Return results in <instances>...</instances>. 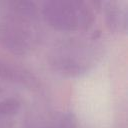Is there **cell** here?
Instances as JSON below:
<instances>
[{
    "instance_id": "cell-1",
    "label": "cell",
    "mask_w": 128,
    "mask_h": 128,
    "mask_svg": "<svg viewBox=\"0 0 128 128\" xmlns=\"http://www.w3.org/2000/svg\"><path fill=\"white\" fill-rule=\"evenodd\" d=\"M44 20L60 31L89 29L94 23L92 8L84 1H46L42 6Z\"/></svg>"
},
{
    "instance_id": "cell-2",
    "label": "cell",
    "mask_w": 128,
    "mask_h": 128,
    "mask_svg": "<svg viewBox=\"0 0 128 128\" xmlns=\"http://www.w3.org/2000/svg\"><path fill=\"white\" fill-rule=\"evenodd\" d=\"M22 32L8 25H0V46L17 55L25 54L29 49V43Z\"/></svg>"
},
{
    "instance_id": "cell-3",
    "label": "cell",
    "mask_w": 128,
    "mask_h": 128,
    "mask_svg": "<svg viewBox=\"0 0 128 128\" xmlns=\"http://www.w3.org/2000/svg\"><path fill=\"white\" fill-rule=\"evenodd\" d=\"M0 79L25 86L36 85V79L28 71L9 65L0 60Z\"/></svg>"
},
{
    "instance_id": "cell-4",
    "label": "cell",
    "mask_w": 128,
    "mask_h": 128,
    "mask_svg": "<svg viewBox=\"0 0 128 128\" xmlns=\"http://www.w3.org/2000/svg\"><path fill=\"white\" fill-rule=\"evenodd\" d=\"M51 65L58 73L70 77L81 75L87 70V67L83 62L68 56H55Z\"/></svg>"
},
{
    "instance_id": "cell-5",
    "label": "cell",
    "mask_w": 128,
    "mask_h": 128,
    "mask_svg": "<svg viewBox=\"0 0 128 128\" xmlns=\"http://www.w3.org/2000/svg\"><path fill=\"white\" fill-rule=\"evenodd\" d=\"M117 5L114 2L110 3L109 10L106 12V23L111 31H120L126 29V14L116 9Z\"/></svg>"
},
{
    "instance_id": "cell-6",
    "label": "cell",
    "mask_w": 128,
    "mask_h": 128,
    "mask_svg": "<svg viewBox=\"0 0 128 128\" xmlns=\"http://www.w3.org/2000/svg\"><path fill=\"white\" fill-rule=\"evenodd\" d=\"M20 109V102L15 98L4 99L0 101V117L15 115Z\"/></svg>"
}]
</instances>
